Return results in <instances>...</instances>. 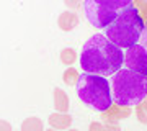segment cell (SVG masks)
Segmentation results:
<instances>
[{"label":"cell","instance_id":"6da1fadb","mask_svg":"<svg viewBox=\"0 0 147 131\" xmlns=\"http://www.w3.org/2000/svg\"><path fill=\"white\" fill-rule=\"evenodd\" d=\"M80 66L84 72L96 75H113L124 66V52L119 46L110 41L106 35L96 33L82 46Z\"/></svg>","mask_w":147,"mask_h":131},{"label":"cell","instance_id":"7a4b0ae2","mask_svg":"<svg viewBox=\"0 0 147 131\" xmlns=\"http://www.w3.org/2000/svg\"><path fill=\"white\" fill-rule=\"evenodd\" d=\"M111 92L116 105L131 108L144 103L147 98V75L121 67L111 79Z\"/></svg>","mask_w":147,"mask_h":131},{"label":"cell","instance_id":"3957f363","mask_svg":"<svg viewBox=\"0 0 147 131\" xmlns=\"http://www.w3.org/2000/svg\"><path fill=\"white\" fill-rule=\"evenodd\" d=\"M75 92L82 103L98 113L108 111L115 103L111 84L103 75L82 72L75 84Z\"/></svg>","mask_w":147,"mask_h":131},{"label":"cell","instance_id":"277c9868","mask_svg":"<svg viewBox=\"0 0 147 131\" xmlns=\"http://www.w3.org/2000/svg\"><path fill=\"white\" fill-rule=\"evenodd\" d=\"M105 30V35L110 41H113L121 49H127L141 41L144 30H146V23L139 10L132 5L123 12Z\"/></svg>","mask_w":147,"mask_h":131},{"label":"cell","instance_id":"5b68a950","mask_svg":"<svg viewBox=\"0 0 147 131\" xmlns=\"http://www.w3.org/2000/svg\"><path fill=\"white\" fill-rule=\"evenodd\" d=\"M134 5V0H84L85 18L95 28H108L118 16L129 7Z\"/></svg>","mask_w":147,"mask_h":131},{"label":"cell","instance_id":"8992f818","mask_svg":"<svg viewBox=\"0 0 147 131\" xmlns=\"http://www.w3.org/2000/svg\"><path fill=\"white\" fill-rule=\"evenodd\" d=\"M124 66L134 72L147 75V48L144 44H134L124 51Z\"/></svg>","mask_w":147,"mask_h":131},{"label":"cell","instance_id":"52a82bcc","mask_svg":"<svg viewBox=\"0 0 147 131\" xmlns=\"http://www.w3.org/2000/svg\"><path fill=\"white\" fill-rule=\"evenodd\" d=\"M72 121H74L72 116L69 113H62V111H54V113H51L47 116V123L51 125V128L59 130V131L69 130L72 126Z\"/></svg>","mask_w":147,"mask_h":131},{"label":"cell","instance_id":"ba28073f","mask_svg":"<svg viewBox=\"0 0 147 131\" xmlns=\"http://www.w3.org/2000/svg\"><path fill=\"white\" fill-rule=\"evenodd\" d=\"M79 15H77V12L74 10H65L62 12L57 18V26L62 30V31L69 33L75 30V26H79Z\"/></svg>","mask_w":147,"mask_h":131},{"label":"cell","instance_id":"9c48e42d","mask_svg":"<svg viewBox=\"0 0 147 131\" xmlns=\"http://www.w3.org/2000/svg\"><path fill=\"white\" fill-rule=\"evenodd\" d=\"M53 100H54V108H56V111H62V113H67L69 111L70 100H69V95L64 89L56 87L53 90Z\"/></svg>","mask_w":147,"mask_h":131},{"label":"cell","instance_id":"30bf717a","mask_svg":"<svg viewBox=\"0 0 147 131\" xmlns=\"http://www.w3.org/2000/svg\"><path fill=\"white\" fill-rule=\"evenodd\" d=\"M20 131H44V121L39 116H28L21 121Z\"/></svg>","mask_w":147,"mask_h":131},{"label":"cell","instance_id":"8fae6325","mask_svg":"<svg viewBox=\"0 0 147 131\" xmlns=\"http://www.w3.org/2000/svg\"><path fill=\"white\" fill-rule=\"evenodd\" d=\"M59 59H61V62H62L64 66L70 67V66L77 61V51H75L74 48H64V49H61Z\"/></svg>","mask_w":147,"mask_h":131},{"label":"cell","instance_id":"7c38bea8","mask_svg":"<svg viewBox=\"0 0 147 131\" xmlns=\"http://www.w3.org/2000/svg\"><path fill=\"white\" fill-rule=\"evenodd\" d=\"M79 77H80V74L77 72V69H74V67H67L64 71V75H62L64 82L67 85H75L77 80H79Z\"/></svg>","mask_w":147,"mask_h":131},{"label":"cell","instance_id":"4fadbf2b","mask_svg":"<svg viewBox=\"0 0 147 131\" xmlns=\"http://www.w3.org/2000/svg\"><path fill=\"white\" fill-rule=\"evenodd\" d=\"M82 2H84V0H64V3H65V7H67V10H74V12L82 7Z\"/></svg>","mask_w":147,"mask_h":131},{"label":"cell","instance_id":"5bb4252c","mask_svg":"<svg viewBox=\"0 0 147 131\" xmlns=\"http://www.w3.org/2000/svg\"><path fill=\"white\" fill-rule=\"evenodd\" d=\"M136 115H137V120L141 121L142 125H147V111L142 107H139V105H137V108H136Z\"/></svg>","mask_w":147,"mask_h":131},{"label":"cell","instance_id":"9a60e30c","mask_svg":"<svg viewBox=\"0 0 147 131\" xmlns=\"http://www.w3.org/2000/svg\"><path fill=\"white\" fill-rule=\"evenodd\" d=\"M88 131H106L105 123H101V121H92L88 126Z\"/></svg>","mask_w":147,"mask_h":131},{"label":"cell","instance_id":"2e32d148","mask_svg":"<svg viewBox=\"0 0 147 131\" xmlns=\"http://www.w3.org/2000/svg\"><path fill=\"white\" fill-rule=\"evenodd\" d=\"M105 128L106 131H121V126L116 121H105Z\"/></svg>","mask_w":147,"mask_h":131},{"label":"cell","instance_id":"e0dca14e","mask_svg":"<svg viewBox=\"0 0 147 131\" xmlns=\"http://www.w3.org/2000/svg\"><path fill=\"white\" fill-rule=\"evenodd\" d=\"M0 131H13V126H11L10 121L0 118Z\"/></svg>","mask_w":147,"mask_h":131},{"label":"cell","instance_id":"ac0fdd59","mask_svg":"<svg viewBox=\"0 0 147 131\" xmlns=\"http://www.w3.org/2000/svg\"><path fill=\"white\" fill-rule=\"evenodd\" d=\"M141 39H144V41H146V48H147V26H146V30H144V35H142Z\"/></svg>","mask_w":147,"mask_h":131},{"label":"cell","instance_id":"d6986e66","mask_svg":"<svg viewBox=\"0 0 147 131\" xmlns=\"http://www.w3.org/2000/svg\"><path fill=\"white\" fill-rule=\"evenodd\" d=\"M144 102H146V105H142V108H144V110H146V111H147V98H146V100H144Z\"/></svg>","mask_w":147,"mask_h":131},{"label":"cell","instance_id":"ffe728a7","mask_svg":"<svg viewBox=\"0 0 147 131\" xmlns=\"http://www.w3.org/2000/svg\"><path fill=\"white\" fill-rule=\"evenodd\" d=\"M44 131H59V130H54V128H47V130H44Z\"/></svg>","mask_w":147,"mask_h":131},{"label":"cell","instance_id":"44dd1931","mask_svg":"<svg viewBox=\"0 0 147 131\" xmlns=\"http://www.w3.org/2000/svg\"><path fill=\"white\" fill-rule=\"evenodd\" d=\"M67 131H79V130H75V128H69Z\"/></svg>","mask_w":147,"mask_h":131},{"label":"cell","instance_id":"7402d4cb","mask_svg":"<svg viewBox=\"0 0 147 131\" xmlns=\"http://www.w3.org/2000/svg\"><path fill=\"white\" fill-rule=\"evenodd\" d=\"M13 131H15V130H13ZM18 131H20V130H18Z\"/></svg>","mask_w":147,"mask_h":131}]
</instances>
